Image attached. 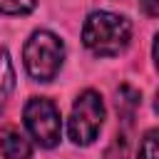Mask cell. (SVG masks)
Wrapping results in <instances>:
<instances>
[{
	"mask_svg": "<svg viewBox=\"0 0 159 159\" xmlns=\"http://www.w3.org/2000/svg\"><path fill=\"white\" fill-rule=\"evenodd\" d=\"M132 40V22L124 15L97 10L87 15L82 25V42L89 52L99 57H114L127 50Z\"/></svg>",
	"mask_w": 159,
	"mask_h": 159,
	"instance_id": "1",
	"label": "cell"
},
{
	"mask_svg": "<svg viewBox=\"0 0 159 159\" xmlns=\"http://www.w3.org/2000/svg\"><path fill=\"white\" fill-rule=\"evenodd\" d=\"M25 67L30 72L32 80L37 82H50L55 80V75L62 67L65 60V45L55 32L47 30H37L30 35V40L25 42Z\"/></svg>",
	"mask_w": 159,
	"mask_h": 159,
	"instance_id": "2",
	"label": "cell"
},
{
	"mask_svg": "<svg viewBox=\"0 0 159 159\" xmlns=\"http://www.w3.org/2000/svg\"><path fill=\"white\" fill-rule=\"evenodd\" d=\"M102 122H104V102H102L99 92L84 89L72 104V114H70V122H67L70 139L77 147L92 144L97 139L99 129H102Z\"/></svg>",
	"mask_w": 159,
	"mask_h": 159,
	"instance_id": "3",
	"label": "cell"
},
{
	"mask_svg": "<svg viewBox=\"0 0 159 159\" xmlns=\"http://www.w3.org/2000/svg\"><path fill=\"white\" fill-rule=\"evenodd\" d=\"M25 127L32 134V139L45 149L55 147L62 134L60 112L47 97H32L25 104Z\"/></svg>",
	"mask_w": 159,
	"mask_h": 159,
	"instance_id": "4",
	"label": "cell"
},
{
	"mask_svg": "<svg viewBox=\"0 0 159 159\" xmlns=\"http://www.w3.org/2000/svg\"><path fill=\"white\" fill-rule=\"evenodd\" d=\"M0 149H2L5 159H30V154H32L30 139L20 129H12V127L0 134Z\"/></svg>",
	"mask_w": 159,
	"mask_h": 159,
	"instance_id": "5",
	"label": "cell"
},
{
	"mask_svg": "<svg viewBox=\"0 0 159 159\" xmlns=\"http://www.w3.org/2000/svg\"><path fill=\"white\" fill-rule=\"evenodd\" d=\"M12 89H15V70H12L7 50H0V109L10 99Z\"/></svg>",
	"mask_w": 159,
	"mask_h": 159,
	"instance_id": "6",
	"label": "cell"
},
{
	"mask_svg": "<svg viewBox=\"0 0 159 159\" xmlns=\"http://www.w3.org/2000/svg\"><path fill=\"white\" fill-rule=\"evenodd\" d=\"M139 102H142V97H139V92H137L134 87L122 84V87L117 89V109H119L127 119L134 114V109L139 107Z\"/></svg>",
	"mask_w": 159,
	"mask_h": 159,
	"instance_id": "7",
	"label": "cell"
},
{
	"mask_svg": "<svg viewBox=\"0 0 159 159\" xmlns=\"http://www.w3.org/2000/svg\"><path fill=\"white\" fill-rule=\"evenodd\" d=\"M139 159H159V132L149 129L139 144Z\"/></svg>",
	"mask_w": 159,
	"mask_h": 159,
	"instance_id": "8",
	"label": "cell"
},
{
	"mask_svg": "<svg viewBox=\"0 0 159 159\" xmlns=\"http://www.w3.org/2000/svg\"><path fill=\"white\" fill-rule=\"evenodd\" d=\"M37 5V0H0V12L5 15H25Z\"/></svg>",
	"mask_w": 159,
	"mask_h": 159,
	"instance_id": "9",
	"label": "cell"
},
{
	"mask_svg": "<svg viewBox=\"0 0 159 159\" xmlns=\"http://www.w3.org/2000/svg\"><path fill=\"white\" fill-rule=\"evenodd\" d=\"M142 10L149 17H157L159 15V0H142Z\"/></svg>",
	"mask_w": 159,
	"mask_h": 159,
	"instance_id": "10",
	"label": "cell"
}]
</instances>
